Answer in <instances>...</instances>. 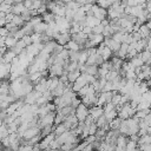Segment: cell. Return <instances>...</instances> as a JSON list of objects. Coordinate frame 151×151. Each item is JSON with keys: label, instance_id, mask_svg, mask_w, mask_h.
<instances>
[{"label": "cell", "instance_id": "15", "mask_svg": "<svg viewBox=\"0 0 151 151\" xmlns=\"http://www.w3.org/2000/svg\"><path fill=\"white\" fill-rule=\"evenodd\" d=\"M46 31H47V24L46 22H41V24H39V25H37L35 27H34V33H39V34H45L46 33Z\"/></svg>", "mask_w": 151, "mask_h": 151}, {"label": "cell", "instance_id": "38", "mask_svg": "<svg viewBox=\"0 0 151 151\" xmlns=\"http://www.w3.org/2000/svg\"><path fill=\"white\" fill-rule=\"evenodd\" d=\"M5 151H13V150H11L9 147H5Z\"/></svg>", "mask_w": 151, "mask_h": 151}, {"label": "cell", "instance_id": "30", "mask_svg": "<svg viewBox=\"0 0 151 151\" xmlns=\"http://www.w3.org/2000/svg\"><path fill=\"white\" fill-rule=\"evenodd\" d=\"M103 31H104V27L101 25H98V26L92 28V33L93 34H103Z\"/></svg>", "mask_w": 151, "mask_h": 151}, {"label": "cell", "instance_id": "34", "mask_svg": "<svg viewBox=\"0 0 151 151\" xmlns=\"http://www.w3.org/2000/svg\"><path fill=\"white\" fill-rule=\"evenodd\" d=\"M140 151H151V144L150 145H139Z\"/></svg>", "mask_w": 151, "mask_h": 151}, {"label": "cell", "instance_id": "18", "mask_svg": "<svg viewBox=\"0 0 151 151\" xmlns=\"http://www.w3.org/2000/svg\"><path fill=\"white\" fill-rule=\"evenodd\" d=\"M65 47H66V50L67 51H79L81 47L76 42V41H73V40H70L66 45H65Z\"/></svg>", "mask_w": 151, "mask_h": 151}, {"label": "cell", "instance_id": "37", "mask_svg": "<svg viewBox=\"0 0 151 151\" xmlns=\"http://www.w3.org/2000/svg\"><path fill=\"white\" fill-rule=\"evenodd\" d=\"M145 25H146V26L149 27V29L151 31V19H149V20L146 21V24H145Z\"/></svg>", "mask_w": 151, "mask_h": 151}, {"label": "cell", "instance_id": "16", "mask_svg": "<svg viewBox=\"0 0 151 151\" xmlns=\"http://www.w3.org/2000/svg\"><path fill=\"white\" fill-rule=\"evenodd\" d=\"M87 66V65H86ZM98 71H99V67L93 65V66H87L86 67V74H90V76H93L96 78H98Z\"/></svg>", "mask_w": 151, "mask_h": 151}, {"label": "cell", "instance_id": "25", "mask_svg": "<svg viewBox=\"0 0 151 151\" xmlns=\"http://www.w3.org/2000/svg\"><path fill=\"white\" fill-rule=\"evenodd\" d=\"M112 4H113V1H99V2H97V5L104 9H109L112 6Z\"/></svg>", "mask_w": 151, "mask_h": 151}, {"label": "cell", "instance_id": "28", "mask_svg": "<svg viewBox=\"0 0 151 151\" xmlns=\"http://www.w3.org/2000/svg\"><path fill=\"white\" fill-rule=\"evenodd\" d=\"M64 120H65V118H64L61 114H59V113H57V114H55V118H54V124H55V126H58V125L63 124V123H64Z\"/></svg>", "mask_w": 151, "mask_h": 151}, {"label": "cell", "instance_id": "20", "mask_svg": "<svg viewBox=\"0 0 151 151\" xmlns=\"http://www.w3.org/2000/svg\"><path fill=\"white\" fill-rule=\"evenodd\" d=\"M120 124H122V119H119L118 117L117 118H114L112 122H110V129L111 130H119V127H120Z\"/></svg>", "mask_w": 151, "mask_h": 151}, {"label": "cell", "instance_id": "27", "mask_svg": "<svg viewBox=\"0 0 151 151\" xmlns=\"http://www.w3.org/2000/svg\"><path fill=\"white\" fill-rule=\"evenodd\" d=\"M88 91H90V85H86V86H84V87L78 92V96H79L80 98H84L85 96H87Z\"/></svg>", "mask_w": 151, "mask_h": 151}, {"label": "cell", "instance_id": "21", "mask_svg": "<svg viewBox=\"0 0 151 151\" xmlns=\"http://www.w3.org/2000/svg\"><path fill=\"white\" fill-rule=\"evenodd\" d=\"M130 63L133 65V67L136 68V67H142L143 65H144V63H143V60L137 55V57H134V58H132L131 60H130Z\"/></svg>", "mask_w": 151, "mask_h": 151}, {"label": "cell", "instance_id": "7", "mask_svg": "<svg viewBox=\"0 0 151 151\" xmlns=\"http://www.w3.org/2000/svg\"><path fill=\"white\" fill-rule=\"evenodd\" d=\"M64 66L63 65H58V64H53L50 68V74L51 78L53 77H58V76H63L64 74Z\"/></svg>", "mask_w": 151, "mask_h": 151}, {"label": "cell", "instance_id": "13", "mask_svg": "<svg viewBox=\"0 0 151 151\" xmlns=\"http://www.w3.org/2000/svg\"><path fill=\"white\" fill-rule=\"evenodd\" d=\"M87 59H88V53H87V50H83V51H80V57H79V60H78L79 66L86 65Z\"/></svg>", "mask_w": 151, "mask_h": 151}, {"label": "cell", "instance_id": "39", "mask_svg": "<svg viewBox=\"0 0 151 151\" xmlns=\"http://www.w3.org/2000/svg\"><path fill=\"white\" fill-rule=\"evenodd\" d=\"M136 151H140V150H139V149H137V150H136Z\"/></svg>", "mask_w": 151, "mask_h": 151}, {"label": "cell", "instance_id": "33", "mask_svg": "<svg viewBox=\"0 0 151 151\" xmlns=\"http://www.w3.org/2000/svg\"><path fill=\"white\" fill-rule=\"evenodd\" d=\"M83 33H85L86 35H90V34H92V28L88 26H85V27H83Z\"/></svg>", "mask_w": 151, "mask_h": 151}, {"label": "cell", "instance_id": "1", "mask_svg": "<svg viewBox=\"0 0 151 151\" xmlns=\"http://www.w3.org/2000/svg\"><path fill=\"white\" fill-rule=\"evenodd\" d=\"M76 117L78 119L79 123H84L86 120V118L90 116V112H88V109L87 106H85L84 104H80L77 109H76Z\"/></svg>", "mask_w": 151, "mask_h": 151}, {"label": "cell", "instance_id": "12", "mask_svg": "<svg viewBox=\"0 0 151 151\" xmlns=\"http://www.w3.org/2000/svg\"><path fill=\"white\" fill-rule=\"evenodd\" d=\"M19 40L17 39V38H14V37H12V35H8V37H6L5 38V46L6 47H14L15 45H17V42H18Z\"/></svg>", "mask_w": 151, "mask_h": 151}, {"label": "cell", "instance_id": "35", "mask_svg": "<svg viewBox=\"0 0 151 151\" xmlns=\"http://www.w3.org/2000/svg\"><path fill=\"white\" fill-rule=\"evenodd\" d=\"M63 51H64V46H61V45H57V47L54 48V53H57V54H59Z\"/></svg>", "mask_w": 151, "mask_h": 151}, {"label": "cell", "instance_id": "4", "mask_svg": "<svg viewBox=\"0 0 151 151\" xmlns=\"http://www.w3.org/2000/svg\"><path fill=\"white\" fill-rule=\"evenodd\" d=\"M103 44H104L106 47H109L113 53H117V52L119 51V48H120V45H122V44L117 42L116 40H113L112 38H105Z\"/></svg>", "mask_w": 151, "mask_h": 151}, {"label": "cell", "instance_id": "3", "mask_svg": "<svg viewBox=\"0 0 151 151\" xmlns=\"http://www.w3.org/2000/svg\"><path fill=\"white\" fill-rule=\"evenodd\" d=\"M40 133H41V129H40V127H38V126L28 127V129L25 131L22 138H24L25 140H31L32 138H34L35 136H38V134H40Z\"/></svg>", "mask_w": 151, "mask_h": 151}, {"label": "cell", "instance_id": "14", "mask_svg": "<svg viewBox=\"0 0 151 151\" xmlns=\"http://www.w3.org/2000/svg\"><path fill=\"white\" fill-rule=\"evenodd\" d=\"M80 76H81V73H80V71H79V70H78V71H74V72H68V73H67L68 83L74 84V81H76Z\"/></svg>", "mask_w": 151, "mask_h": 151}, {"label": "cell", "instance_id": "8", "mask_svg": "<svg viewBox=\"0 0 151 151\" xmlns=\"http://www.w3.org/2000/svg\"><path fill=\"white\" fill-rule=\"evenodd\" d=\"M54 40L57 41V44H58V45L65 46V45H66V44H67V42L71 40V34H70V33H64V34L59 33Z\"/></svg>", "mask_w": 151, "mask_h": 151}, {"label": "cell", "instance_id": "29", "mask_svg": "<svg viewBox=\"0 0 151 151\" xmlns=\"http://www.w3.org/2000/svg\"><path fill=\"white\" fill-rule=\"evenodd\" d=\"M104 113H107V112H110V111H112V110H114L116 109V106L112 104V103H107V104H105L104 105Z\"/></svg>", "mask_w": 151, "mask_h": 151}, {"label": "cell", "instance_id": "6", "mask_svg": "<svg viewBox=\"0 0 151 151\" xmlns=\"http://www.w3.org/2000/svg\"><path fill=\"white\" fill-rule=\"evenodd\" d=\"M88 112H90V116H91L94 120H97L99 117L104 116V109L100 107V106H97V105L90 107V109H88Z\"/></svg>", "mask_w": 151, "mask_h": 151}, {"label": "cell", "instance_id": "9", "mask_svg": "<svg viewBox=\"0 0 151 151\" xmlns=\"http://www.w3.org/2000/svg\"><path fill=\"white\" fill-rule=\"evenodd\" d=\"M101 24V21L100 20H98L94 15H86V19H85V26H88V27H91V28H93V27H96V26H98V25H100Z\"/></svg>", "mask_w": 151, "mask_h": 151}, {"label": "cell", "instance_id": "23", "mask_svg": "<svg viewBox=\"0 0 151 151\" xmlns=\"http://www.w3.org/2000/svg\"><path fill=\"white\" fill-rule=\"evenodd\" d=\"M150 106H151V104H149L147 101H143V100H140V101H139V104H138V106H137V111L150 110Z\"/></svg>", "mask_w": 151, "mask_h": 151}, {"label": "cell", "instance_id": "2", "mask_svg": "<svg viewBox=\"0 0 151 151\" xmlns=\"http://www.w3.org/2000/svg\"><path fill=\"white\" fill-rule=\"evenodd\" d=\"M91 11L93 12V15H94L98 20H100V21L106 20V18H107V9L100 8L97 4H93V6H92V9H91Z\"/></svg>", "mask_w": 151, "mask_h": 151}, {"label": "cell", "instance_id": "17", "mask_svg": "<svg viewBox=\"0 0 151 151\" xmlns=\"http://www.w3.org/2000/svg\"><path fill=\"white\" fill-rule=\"evenodd\" d=\"M66 131H70V130H67V129H66V126H65V125H64V123H63V124H60V125L55 126V129H54L53 133L55 134V137H59V136H61L63 133H65Z\"/></svg>", "mask_w": 151, "mask_h": 151}, {"label": "cell", "instance_id": "10", "mask_svg": "<svg viewBox=\"0 0 151 151\" xmlns=\"http://www.w3.org/2000/svg\"><path fill=\"white\" fill-rule=\"evenodd\" d=\"M27 8H25L22 2H15L14 6H12V13L14 15H21V13H24Z\"/></svg>", "mask_w": 151, "mask_h": 151}, {"label": "cell", "instance_id": "26", "mask_svg": "<svg viewBox=\"0 0 151 151\" xmlns=\"http://www.w3.org/2000/svg\"><path fill=\"white\" fill-rule=\"evenodd\" d=\"M150 113V110H144V111H137L136 112V114H134V117H137L138 119H144L147 114Z\"/></svg>", "mask_w": 151, "mask_h": 151}, {"label": "cell", "instance_id": "22", "mask_svg": "<svg viewBox=\"0 0 151 151\" xmlns=\"http://www.w3.org/2000/svg\"><path fill=\"white\" fill-rule=\"evenodd\" d=\"M120 100H122V94L118 93V92H113V97H112L111 103H112L114 106H117V105L120 104Z\"/></svg>", "mask_w": 151, "mask_h": 151}, {"label": "cell", "instance_id": "11", "mask_svg": "<svg viewBox=\"0 0 151 151\" xmlns=\"http://www.w3.org/2000/svg\"><path fill=\"white\" fill-rule=\"evenodd\" d=\"M127 51H129V45L127 44H125V42H123L122 45H120V48H119V51L116 53L117 54V57L119 58V59H124L125 57H127Z\"/></svg>", "mask_w": 151, "mask_h": 151}, {"label": "cell", "instance_id": "31", "mask_svg": "<svg viewBox=\"0 0 151 151\" xmlns=\"http://www.w3.org/2000/svg\"><path fill=\"white\" fill-rule=\"evenodd\" d=\"M60 147V144L57 142V139H54L51 144H50V147H48V150H58Z\"/></svg>", "mask_w": 151, "mask_h": 151}, {"label": "cell", "instance_id": "36", "mask_svg": "<svg viewBox=\"0 0 151 151\" xmlns=\"http://www.w3.org/2000/svg\"><path fill=\"white\" fill-rule=\"evenodd\" d=\"M146 11L151 14V1H147L146 2Z\"/></svg>", "mask_w": 151, "mask_h": 151}, {"label": "cell", "instance_id": "5", "mask_svg": "<svg viewBox=\"0 0 151 151\" xmlns=\"http://www.w3.org/2000/svg\"><path fill=\"white\" fill-rule=\"evenodd\" d=\"M86 85H88L87 84V81L85 80V78H84V76L81 74L76 81H74V84H72V90H73V92H79L84 86H86Z\"/></svg>", "mask_w": 151, "mask_h": 151}, {"label": "cell", "instance_id": "19", "mask_svg": "<svg viewBox=\"0 0 151 151\" xmlns=\"http://www.w3.org/2000/svg\"><path fill=\"white\" fill-rule=\"evenodd\" d=\"M138 57L143 60V63L145 64V63H147L150 59H151V52L150 51H147V50H145V51H143L142 53H138Z\"/></svg>", "mask_w": 151, "mask_h": 151}, {"label": "cell", "instance_id": "32", "mask_svg": "<svg viewBox=\"0 0 151 151\" xmlns=\"http://www.w3.org/2000/svg\"><path fill=\"white\" fill-rule=\"evenodd\" d=\"M58 55H59L61 59H64V60L66 61V60L68 59V51H67L66 48H64V51H63V52H60Z\"/></svg>", "mask_w": 151, "mask_h": 151}, {"label": "cell", "instance_id": "24", "mask_svg": "<svg viewBox=\"0 0 151 151\" xmlns=\"http://www.w3.org/2000/svg\"><path fill=\"white\" fill-rule=\"evenodd\" d=\"M24 20H22V18L20 17V15H14V19L12 20V24H14L17 27H20V26H22L24 25Z\"/></svg>", "mask_w": 151, "mask_h": 151}]
</instances>
